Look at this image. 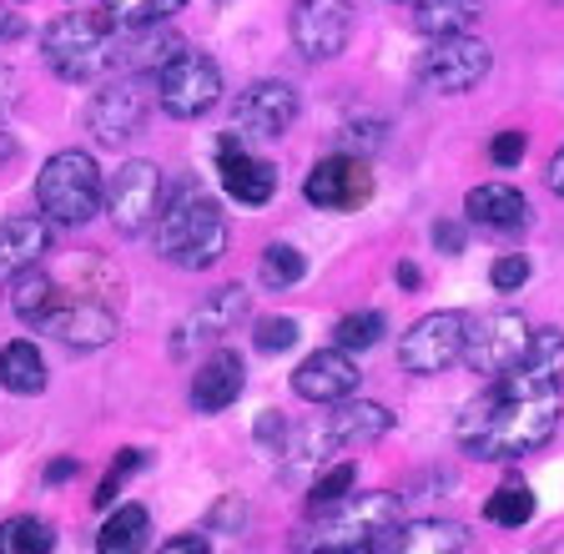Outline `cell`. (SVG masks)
<instances>
[{
    "label": "cell",
    "mask_w": 564,
    "mask_h": 554,
    "mask_svg": "<svg viewBox=\"0 0 564 554\" xmlns=\"http://www.w3.org/2000/svg\"><path fill=\"white\" fill-rule=\"evenodd\" d=\"M288 31H293V46L303 61L343 56L352 36V0H293Z\"/></svg>",
    "instance_id": "cell-13"
},
{
    "label": "cell",
    "mask_w": 564,
    "mask_h": 554,
    "mask_svg": "<svg viewBox=\"0 0 564 554\" xmlns=\"http://www.w3.org/2000/svg\"><path fill=\"white\" fill-rule=\"evenodd\" d=\"M258 444L268 448V454H282V444H288V424H282V413H262L258 419Z\"/></svg>",
    "instance_id": "cell-38"
},
{
    "label": "cell",
    "mask_w": 564,
    "mask_h": 554,
    "mask_svg": "<svg viewBox=\"0 0 564 554\" xmlns=\"http://www.w3.org/2000/svg\"><path fill=\"white\" fill-rule=\"evenodd\" d=\"M303 101L288 82H252L232 107V131L237 137H282L297 121Z\"/></svg>",
    "instance_id": "cell-17"
},
{
    "label": "cell",
    "mask_w": 564,
    "mask_h": 554,
    "mask_svg": "<svg viewBox=\"0 0 564 554\" xmlns=\"http://www.w3.org/2000/svg\"><path fill=\"white\" fill-rule=\"evenodd\" d=\"M489 156H494V166H519L524 162V131H499L489 142Z\"/></svg>",
    "instance_id": "cell-37"
},
{
    "label": "cell",
    "mask_w": 564,
    "mask_h": 554,
    "mask_svg": "<svg viewBox=\"0 0 564 554\" xmlns=\"http://www.w3.org/2000/svg\"><path fill=\"white\" fill-rule=\"evenodd\" d=\"M152 237H156V252H162L172 268L207 272L212 262L227 252V213L197 182H182V187H172L162 197Z\"/></svg>",
    "instance_id": "cell-2"
},
{
    "label": "cell",
    "mask_w": 564,
    "mask_h": 554,
    "mask_svg": "<svg viewBox=\"0 0 564 554\" xmlns=\"http://www.w3.org/2000/svg\"><path fill=\"white\" fill-rule=\"evenodd\" d=\"M469 544L464 524H448V519H413V524H399L393 534V550L403 554H454Z\"/></svg>",
    "instance_id": "cell-25"
},
{
    "label": "cell",
    "mask_w": 564,
    "mask_h": 554,
    "mask_svg": "<svg viewBox=\"0 0 564 554\" xmlns=\"http://www.w3.org/2000/svg\"><path fill=\"white\" fill-rule=\"evenodd\" d=\"M15 107V72L11 66H0V117Z\"/></svg>",
    "instance_id": "cell-44"
},
{
    "label": "cell",
    "mask_w": 564,
    "mask_h": 554,
    "mask_svg": "<svg viewBox=\"0 0 564 554\" xmlns=\"http://www.w3.org/2000/svg\"><path fill=\"white\" fill-rule=\"evenodd\" d=\"M56 550V530L35 514H15L0 524V554H51Z\"/></svg>",
    "instance_id": "cell-30"
},
{
    "label": "cell",
    "mask_w": 564,
    "mask_h": 554,
    "mask_svg": "<svg viewBox=\"0 0 564 554\" xmlns=\"http://www.w3.org/2000/svg\"><path fill=\"white\" fill-rule=\"evenodd\" d=\"M484 519H489V524H505V530H524L529 519H534V495H529L524 484H505V489L489 495Z\"/></svg>",
    "instance_id": "cell-32"
},
{
    "label": "cell",
    "mask_w": 564,
    "mask_h": 554,
    "mask_svg": "<svg viewBox=\"0 0 564 554\" xmlns=\"http://www.w3.org/2000/svg\"><path fill=\"white\" fill-rule=\"evenodd\" d=\"M76 474H82V464H76V459H51V464H46V484L76 479Z\"/></svg>",
    "instance_id": "cell-41"
},
{
    "label": "cell",
    "mask_w": 564,
    "mask_h": 554,
    "mask_svg": "<svg viewBox=\"0 0 564 554\" xmlns=\"http://www.w3.org/2000/svg\"><path fill=\"white\" fill-rule=\"evenodd\" d=\"M258 278H262V287H272V293H288V287H297L307 278V258L293 248V242H268V248H262V262H258Z\"/></svg>",
    "instance_id": "cell-29"
},
{
    "label": "cell",
    "mask_w": 564,
    "mask_h": 554,
    "mask_svg": "<svg viewBox=\"0 0 564 554\" xmlns=\"http://www.w3.org/2000/svg\"><path fill=\"white\" fill-rule=\"evenodd\" d=\"M474 15H479V0H413V31H423L429 41L469 31Z\"/></svg>",
    "instance_id": "cell-26"
},
{
    "label": "cell",
    "mask_w": 564,
    "mask_h": 554,
    "mask_svg": "<svg viewBox=\"0 0 564 554\" xmlns=\"http://www.w3.org/2000/svg\"><path fill=\"white\" fill-rule=\"evenodd\" d=\"M247 313H252V293H247L242 283L217 287V293L202 297L187 318H182V328H176V338H172V354L182 358V354H197V348L223 343L237 323H247Z\"/></svg>",
    "instance_id": "cell-16"
},
{
    "label": "cell",
    "mask_w": 564,
    "mask_h": 554,
    "mask_svg": "<svg viewBox=\"0 0 564 554\" xmlns=\"http://www.w3.org/2000/svg\"><path fill=\"white\" fill-rule=\"evenodd\" d=\"M388 333V318L378 313V307H358V313H343L338 323H333V343L338 348H348V354H364V348H378Z\"/></svg>",
    "instance_id": "cell-31"
},
{
    "label": "cell",
    "mask_w": 564,
    "mask_h": 554,
    "mask_svg": "<svg viewBox=\"0 0 564 554\" xmlns=\"http://www.w3.org/2000/svg\"><path fill=\"white\" fill-rule=\"evenodd\" d=\"M111 41H117V21L106 11H66L41 31V56L51 76L86 86L111 76Z\"/></svg>",
    "instance_id": "cell-4"
},
{
    "label": "cell",
    "mask_w": 564,
    "mask_h": 554,
    "mask_svg": "<svg viewBox=\"0 0 564 554\" xmlns=\"http://www.w3.org/2000/svg\"><path fill=\"white\" fill-rule=\"evenodd\" d=\"M419 283H423V272L413 262H399V287H419Z\"/></svg>",
    "instance_id": "cell-46"
},
{
    "label": "cell",
    "mask_w": 564,
    "mask_h": 554,
    "mask_svg": "<svg viewBox=\"0 0 564 554\" xmlns=\"http://www.w3.org/2000/svg\"><path fill=\"white\" fill-rule=\"evenodd\" d=\"M162 166L156 162H127L111 172V182H106V217H111V227H117L121 237H137L147 232V227L156 222V213H162Z\"/></svg>",
    "instance_id": "cell-11"
},
{
    "label": "cell",
    "mask_w": 564,
    "mask_h": 554,
    "mask_svg": "<svg viewBox=\"0 0 564 554\" xmlns=\"http://www.w3.org/2000/svg\"><path fill=\"white\" fill-rule=\"evenodd\" d=\"M519 373L540 378V383H560L564 378V328H534L524 358H519Z\"/></svg>",
    "instance_id": "cell-27"
},
{
    "label": "cell",
    "mask_w": 564,
    "mask_h": 554,
    "mask_svg": "<svg viewBox=\"0 0 564 554\" xmlns=\"http://www.w3.org/2000/svg\"><path fill=\"white\" fill-rule=\"evenodd\" d=\"M242 389H247V363L232 354V348H217V354L192 373L187 399L197 413H227L237 399H242Z\"/></svg>",
    "instance_id": "cell-21"
},
{
    "label": "cell",
    "mask_w": 564,
    "mask_h": 554,
    "mask_svg": "<svg viewBox=\"0 0 564 554\" xmlns=\"http://www.w3.org/2000/svg\"><path fill=\"white\" fill-rule=\"evenodd\" d=\"M303 197L313 202L317 213H358L368 197H373V172L358 152H338L323 156V162L307 172Z\"/></svg>",
    "instance_id": "cell-14"
},
{
    "label": "cell",
    "mask_w": 564,
    "mask_h": 554,
    "mask_svg": "<svg viewBox=\"0 0 564 554\" xmlns=\"http://www.w3.org/2000/svg\"><path fill=\"white\" fill-rule=\"evenodd\" d=\"M217 177H223L227 197L242 202V207H268L272 192H278V166L242 152L237 131H227L223 142H217Z\"/></svg>",
    "instance_id": "cell-18"
},
{
    "label": "cell",
    "mask_w": 564,
    "mask_h": 554,
    "mask_svg": "<svg viewBox=\"0 0 564 554\" xmlns=\"http://www.w3.org/2000/svg\"><path fill=\"white\" fill-rule=\"evenodd\" d=\"M560 383H540V378L509 373L494 378V389H484L479 399L464 403L454 424L458 448L479 464H505V459H524L534 448H544L560 428Z\"/></svg>",
    "instance_id": "cell-1"
},
{
    "label": "cell",
    "mask_w": 564,
    "mask_h": 554,
    "mask_svg": "<svg viewBox=\"0 0 564 554\" xmlns=\"http://www.w3.org/2000/svg\"><path fill=\"white\" fill-rule=\"evenodd\" d=\"M469 328L474 318L458 313V307H438V313H423L399 343V363L403 373H419V378H434L444 368H454L469 348Z\"/></svg>",
    "instance_id": "cell-8"
},
{
    "label": "cell",
    "mask_w": 564,
    "mask_h": 554,
    "mask_svg": "<svg viewBox=\"0 0 564 554\" xmlns=\"http://www.w3.org/2000/svg\"><path fill=\"white\" fill-rule=\"evenodd\" d=\"M352 479H358V469H352V464H333V469H323V479L313 484V495H307V504H313V509L338 504V499L352 489Z\"/></svg>",
    "instance_id": "cell-35"
},
{
    "label": "cell",
    "mask_w": 564,
    "mask_h": 554,
    "mask_svg": "<svg viewBox=\"0 0 564 554\" xmlns=\"http://www.w3.org/2000/svg\"><path fill=\"white\" fill-rule=\"evenodd\" d=\"M101 11L117 21V31H147V25H166L176 11H187V0H101Z\"/></svg>",
    "instance_id": "cell-28"
},
{
    "label": "cell",
    "mask_w": 564,
    "mask_h": 554,
    "mask_svg": "<svg viewBox=\"0 0 564 554\" xmlns=\"http://www.w3.org/2000/svg\"><path fill=\"white\" fill-rule=\"evenodd\" d=\"M529 338H534V323H529L524 313H514V307H505V313L484 318L479 328H469L464 363H469L474 373H484V378H499V373H509V368H519Z\"/></svg>",
    "instance_id": "cell-15"
},
{
    "label": "cell",
    "mask_w": 564,
    "mask_h": 554,
    "mask_svg": "<svg viewBox=\"0 0 564 554\" xmlns=\"http://www.w3.org/2000/svg\"><path fill=\"white\" fill-rule=\"evenodd\" d=\"M35 202H41V217H51L56 227H82L101 213L106 202V182H101V166H96L91 152H56L41 177H35Z\"/></svg>",
    "instance_id": "cell-6"
},
{
    "label": "cell",
    "mask_w": 564,
    "mask_h": 554,
    "mask_svg": "<svg viewBox=\"0 0 564 554\" xmlns=\"http://www.w3.org/2000/svg\"><path fill=\"white\" fill-rule=\"evenodd\" d=\"M464 217H469L474 227H489V232H514V227L529 222V202L519 187H509V182H479V187H469V197H464Z\"/></svg>",
    "instance_id": "cell-22"
},
{
    "label": "cell",
    "mask_w": 564,
    "mask_h": 554,
    "mask_svg": "<svg viewBox=\"0 0 564 554\" xmlns=\"http://www.w3.org/2000/svg\"><path fill=\"white\" fill-rule=\"evenodd\" d=\"M434 242H438V252H448V258H458V252L469 248V232L458 222H434Z\"/></svg>",
    "instance_id": "cell-39"
},
{
    "label": "cell",
    "mask_w": 564,
    "mask_h": 554,
    "mask_svg": "<svg viewBox=\"0 0 564 554\" xmlns=\"http://www.w3.org/2000/svg\"><path fill=\"white\" fill-rule=\"evenodd\" d=\"M388 428H393V413H388L383 403L338 399L333 413H323V419H313V424H303V428H288L282 454L293 464H323V459H333V454H343V448L373 444V438H383Z\"/></svg>",
    "instance_id": "cell-5"
},
{
    "label": "cell",
    "mask_w": 564,
    "mask_h": 554,
    "mask_svg": "<svg viewBox=\"0 0 564 554\" xmlns=\"http://www.w3.org/2000/svg\"><path fill=\"white\" fill-rule=\"evenodd\" d=\"M303 338V333H297V318H262L258 328H252V348H258V354H288V348H293V343Z\"/></svg>",
    "instance_id": "cell-33"
},
{
    "label": "cell",
    "mask_w": 564,
    "mask_h": 554,
    "mask_svg": "<svg viewBox=\"0 0 564 554\" xmlns=\"http://www.w3.org/2000/svg\"><path fill=\"white\" fill-rule=\"evenodd\" d=\"M46 358L35 348L31 338H15L0 348V389L15 393V399H35V393H46Z\"/></svg>",
    "instance_id": "cell-23"
},
{
    "label": "cell",
    "mask_w": 564,
    "mask_h": 554,
    "mask_svg": "<svg viewBox=\"0 0 564 554\" xmlns=\"http://www.w3.org/2000/svg\"><path fill=\"white\" fill-rule=\"evenodd\" d=\"M51 237H56L51 217H31V213L6 217V222H0V283H15L25 268L46 262Z\"/></svg>",
    "instance_id": "cell-20"
},
{
    "label": "cell",
    "mask_w": 564,
    "mask_h": 554,
    "mask_svg": "<svg viewBox=\"0 0 564 554\" xmlns=\"http://www.w3.org/2000/svg\"><path fill=\"white\" fill-rule=\"evenodd\" d=\"M152 117V91L141 76H117V82H106L101 91L91 96V107H86V131H91L101 146H127L141 127Z\"/></svg>",
    "instance_id": "cell-12"
},
{
    "label": "cell",
    "mask_w": 564,
    "mask_h": 554,
    "mask_svg": "<svg viewBox=\"0 0 564 554\" xmlns=\"http://www.w3.org/2000/svg\"><path fill=\"white\" fill-rule=\"evenodd\" d=\"M223 101V66L202 51L182 46L162 72H156V107L172 121H197Z\"/></svg>",
    "instance_id": "cell-7"
},
{
    "label": "cell",
    "mask_w": 564,
    "mask_h": 554,
    "mask_svg": "<svg viewBox=\"0 0 564 554\" xmlns=\"http://www.w3.org/2000/svg\"><path fill=\"white\" fill-rule=\"evenodd\" d=\"M403 524L399 495H343L338 504L313 509V524L303 530L297 550L323 554H383L393 550V534Z\"/></svg>",
    "instance_id": "cell-3"
},
{
    "label": "cell",
    "mask_w": 564,
    "mask_h": 554,
    "mask_svg": "<svg viewBox=\"0 0 564 554\" xmlns=\"http://www.w3.org/2000/svg\"><path fill=\"white\" fill-rule=\"evenodd\" d=\"M147 534H152L147 504H121L106 514L101 534H96V550L101 554H137V550H147Z\"/></svg>",
    "instance_id": "cell-24"
},
{
    "label": "cell",
    "mask_w": 564,
    "mask_h": 554,
    "mask_svg": "<svg viewBox=\"0 0 564 554\" xmlns=\"http://www.w3.org/2000/svg\"><path fill=\"white\" fill-rule=\"evenodd\" d=\"M529 278H534V268H529L524 252H505V258H494V268H489L494 293H519Z\"/></svg>",
    "instance_id": "cell-34"
},
{
    "label": "cell",
    "mask_w": 564,
    "mask_h": 554,
    "mask_svg": "<svg viewBox=\"0 0 564 554\" xmlns=\"http://www.w3.org/2000/svg\"><path fill=\"white\" fill-rule=\"evenodd\" d=\"M212 544L202 534H187V540H166V554H207Z\"/></svg>",
    "instance_id": "cell-43"
},
{
    "label": "cell",
    "mask_w": 564,
    "mask_h": 554,
    "mask_svg": "<svg viewBox=\"0 0 564 554\" xmlns=\"http://www.w3.org/2000/svg\"><path fill=\"white\" fill-rule=\"evenodd\" d=\"M41 333H51L56 343L66 348H106L117 338V307L96 297V287H76V293H61V278H56V303L46 307V318L35 323Z\"/></svg>",
    "instance_id": "cell-10"
},
{
    "label": "cell",
    "mask_w": 564,
    "mask_h": 554,
    "mask_svg": "<svg viewBox=\"0 0 564 554\" xmlns=\"http://www.w3.org/2000/svg\"><path fill=\"white\" fill-rule=\"evenodd\" d=\"M358 363L348 358V348H317L307 354L303 363L293 368V393L307 403H338V399H352L358 393Z\"/></svg>",
    "instance_id": "cell-19"
},
{
    "label": "cell",
    "mask_w": 564,
    "mask_h": 554,
    "mask_svg": "<svg viewBox=\"0 0 564 554\" xmlns=\"http://www.w3.org/2000/svg\"><path fill=\"white\" fill-rule=\"evenodd\" d=\"M21 36H25V15L0 6V46H6V41H21Z\"/></svg>",
    "instance_id": "cell-40"
},
{
    "label": "cell",
    "mask_w": 564,
    "mask_h": 554,
    "mask_svg": "<svg viewBox=\"0 0 564 554\" xmlns=\"http://www.w3.org/2000/svg\"><path fill=\"white\" fill-rule=\"evenodd\" d=\"M544 187H550L554 197H564V146H560V152H554L550 172H544Z\"/></svg>",
    "instance_id": "cell-42"
},
{
    "label": "cell",
    "mask_w": 564,
    "mask_h": 554,
    "mask_svg": "<svg viewBox=\"0 0 564 554\" xmlns=\"http://www.w3.org/2000/svg\"><path fill=\"white\" fill-rule=\"evenodd\" d=\"M141 464H147V454H141V448H121V454H117V464H111V474H106V479H101V489H96V509L117 504V495H121V479H127V474H137Z\"/></svg>",
    "instance_id": "cell-36"
},
{
    "label": "cell",
    "mask_w": 564,
    "mask_h": 554,
    "mask_svg": "<svg viewBox=\"0 0 564 554\" xmlns=\"http://www.w3.org/2000/svg\"><path fill=\"white\" fill-rule=\"evenodd\" d=\"M15 152H21V142H15L11 131H0V166H6V162H15Z\"/></svg>",
    "instance_id": "cell-45"
},
{
    "label": "cell",
    "mask_w": 564,
    "mask_h": 554,
    "mask_svg": "<svg viewBox=\"0 0 564 554\" xmlns=\"http://www.w3.org/2000/svg\"><path fill=\"white\" fill-rule=\"evenodd\" d=\"M494 72V51L484 46L469 31H454V36H434V46L419 56V86L434 96H464Z\"/></svg>",
    "instance_id": "cell-9"
}]
</instances>
